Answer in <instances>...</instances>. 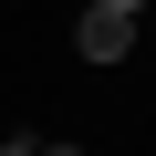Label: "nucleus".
Returning a JSON list of instances; mask_svg holds the SVG:
<instances>
[{
    "label": "nucleus",
    "mask_w": 156,
    "mask_h": 156,
    "mask_svg": "<svg viewBox=\"0 0 156 156\" xmlns=\"http://www.w3.org/2000/svg\"><path fill=\"white\" fill-rule=\"evenodd\" d=\"M125 42H135V21H125V11H104V0L83 11V31H73V52H83V62H125Z\"/></svg>",
    "instance_id": "1"
},
{
    "label": "nucleus",
    "mask_w": 156,
    "mask_h": 156,
    "mask_svg": "<svg viewBox=\"0 0 156 156\" xmlns=\"http://www.w3.org/2000/svg\"><path fill=\"white\" fill-rule=\"evenodd\" d=\"M104 11H125V21H135V11H146V0H104Z\"/></svg>",
    "instance_id": "2"
},
{
    "label": "nucleus",
    "mask_w": 156,
    "mask_h": 156,
    "mask_svg": "<svg viewBox=\"0 0 156 156\" xmlns=\"http://www.w3.org/2000/svg\"><path fill=\"white\" fill-rule=\"evenodd\" d=\"M31 156H83V146H31Z\"/></svg>",
    "instance_id": "3"
},
{
    "label": "nucleus",
    "mask_w": 156,
    "mask_h": 156,
    "mask_svg": "<svg viewBox=\"0 0 156 156\" xmlns=\"http://www.w3.org/2000/svg\"><path fill=\"white\" fill-rule=\"evenodd\" d=\"M0 156H31V146H0Z\"/></svg>",
    "instance_id": "4"
}]
</instances>
